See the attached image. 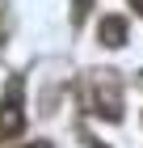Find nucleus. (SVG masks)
<instances>
[{"label":"nucleus","instance_id":"nucleus-1","mask_svg":"<svg viewBox=\"0 0 143 148\" xmlns=\"http://www.w3.org/2000/svg\"><path fill=\"white\" fill-rule=\"evenodd\" d=\"M25 127V106H21V80H9V89L0 97V140L21 136Z\"/></svg>","mask_w":143,"mask_h":148},{"label":"nucleus","instance_id":"nucleus-2","mask_svg":"<svg viewBox=\"0 0 143 148\" xmlns=\"http://www.w3.org/2000/svg\"><path fill=\"white\" fill-rule=\"evenodd\" d=\"M88 102H93V110H97L105 123H118L122 119V93H118V85H114V76L97 80V85L88 89Z\"/></svg>","mask_w":143,"mask_h":148},{"label":"nucleus","instance_id":"nucleus-3","mask_svg":"<svg viewBox=\"0 0 143 148\" xmlns=\"http://www.w3.org/2000/svg\"><path fill=\"white\" fill-rule=\"evenodd\" d=\"M97 38H101V47H122V42H126V17H118V13L101 17Z\"/></svg>","mask_w":143,"mask_h":148},{"label":"nucleus","instance_id":"nucleus-4","mask_svg":"<svg viewBox=\"0 0 143 148\" xmlns=\"http://www.w3.org/2000/svg\"><path fill=\"white\" fill-rule=\"evenodd\" d=\"M25 148H51V144H46V140H38V144H25Z\"/></svg>","mask_w":143,"mask_h":148},{"label":"nucleus","instance_id":"nucleus-5","mask_svg":"<svg viewBox=\"0 0 143 148\" xmlns=\"http://www.w3.org/2000/svg\"><path fill=\"white\" fill-rule=\"evenodd\" d=\"M131 4H135V9H139V13H143V0H131Z\"/></svg>","mask_w":143,"mask_h":148},{"label":"nucleus","instance_id":"nucleus-6","mask_svg":"<svg viewBox=\"0 0 143 148\" xmlns=\"http://www.w3.org/2000/svg\"><path fill=\"white\" fill-rule=\"evenodd\" d=\"M93 148H105V144H97V140H93Z\"/></svg>","mask_w":143,"mask_h":148}]
</instances>
